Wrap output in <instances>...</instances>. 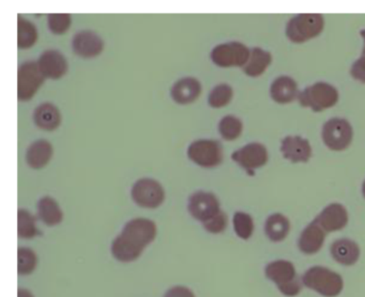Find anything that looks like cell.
Instances as JSON below:
<instances>
[{
  "instance_id": "30bf717a",
  "label": "cell",
  "mask_w": 365,
  "mask_h": 297,
  "mask_svg": "<svg viewBox=\"0 0 365 297\" xmlns=\"http://www.w3.org/2000/svg\"><path fill=\"white\" fill-rule=\"evenodd\" d=\"M46 77L37 62L27 61L21 64L18 73V98L21 102H29L43 85Z\"/></svg>"
},
{
  "instance_id": "e0dca14e",
  "label": "cell",
  "mask_w": 365,
  "mask_h": 297,
  "mask_svg": "<svg viewBox=\"0 0 365 297\" xmlns=\"http://www.w3.org/2000/svg\"><path fill=\"white\" fill-rule=\"evenodd\" d=\"M326 231L314 220L305 226L299 237L298 247L303 254L313 256L322 250L326 241Z\"/></svg>"
},
{
  "instance_id": "52a82bcc",
  "label": "cell",
  "mask_w": 365,
  "mask_h": 297,
  "mask_svg": "<svg viewBox=\"0 0 365 297\" xmlns=\"http://www.w3.org/2000/svg\"><path fill=\"white\" fill-rule=\"evenodd\" d=\"M187 156L198 166L213 168L219 166L223 160V147L219 141L200 139L193 141L187 147Z\"/></svg>"
},
{
  "instance_id": "8992f818",
  "label": "cell",
  "mask_w": 365,
  "mask_h": 297,
  "mask_svg": "<svg viewBox=\"0 0 365 297\" xmlns=\"http://www.w3.org/2000/svg\"><path fill=\"white\" fill-rule=\"evenodd\" d=\"M251 51L240 42H228L217 45L210 53L211 60L220 68H240L249 61Z\"/></svg>"
},
{
  "instance_id": "8d00e7d4",
  "label": "cell",
  "mask_w": 365,
  "mask_h": 297,
  "mask_svg": "<svg viewBox=\"0 0 365 297\" xmlns=\"http://www.w3.org/2000/svg\"><path fill=\"white\" fill-rule=\"evenodd\" d=\"M361 36H362L363 40H364V48H363L362 56H365V29H362L360 31Z\"/></svg>"
},
{
  "instance_id": "7a4b0ae2",
  "label": "cell",
  "mask_w": 365,
  "mask_h": 297,
  "mask_svg": "<svg viewBox=\"0 0 365 297\" xmlns=\"http://www.w3.org/2000/svg\"><path fill=\"white\" fill-rule=\"evenodd\" d=\"M264 275L277 284L279 292L286 297H296L303 288L302 278L297 273L294 263L288 260H275L264 267Z\"/></svg>"
},
{
  "instance_id": "d4e9b609",
  "label": "cell",
  "mask_w": 365,
  "mask_h": 297,
  "mask_svg": "<svg viewBox=\"0 0 365 297\" xmlns=\"http://www.w3.org/2000/svg\"><path fill=\"white\" fill-rule=\"evenodd\" d=\"M40 219L48 226H57L63 219V213L57 201L52 197H43L38 203Z\"/></svg>"
},
{
  "instance_id": "1f68e13d",
  "label": "cell",
  "mask_w": 365,
  "mask_h": 297,
  "mask_svg": "<svg viewBox=\"0 0 365 297\" xmlns=\"http://www.w3.org/2000/svg\"><path fill=\"white\" fill-rule=\"evenodd\" d=\"M72 19L69 14H50L48 16V29L54 34H65L71 27Z\"/></svg>"
},
{
  "instance_id": "9a60e30c",
  "label": "cell",
  "mask_w": 365,
  "mask_h": 297,
  "mask_svg": "<svg viewBox=\"0 0 365 297\" xmlns=\"http://www.w3.org/2000/svg\"><path fill=\"white\" fill-rule=\"evenodd\" d=\"M314 220L327 233L343 230L348 224L347 209L341 203H331Z\"/></svg>"
},
{
  "instance_id": "4dcf8cb0",
  "label": "cell",
  "mask_w": 365,
  "mask_h": 297,
  "mask_svg": "<svg viewBox=\"0 0 365 297\" xmlns=\"http://www.w3.org/2000/svg\"><path fill=\"white\" fill-rule=\"evenodd\" d=\"M18 259V271L20 275H29L37 267V254L29 248H19Z\"/></svg>"
},
{
  "instance_id": "5b68a950",
  "label": "cell",
  "mask_w": 365,
  "mask_h": 297,
  "mask_svg": "<svg viewBox=\"0 0 365 297\" xmlns=\"http://www.w3.org/2000/svg\"><path fill=\"white\" fill-rule=\"evenodd\" d=\"M324 19L320 14H300L292 17L286 26V36L292 43L307 42L322 33Z\"/></svg>"
},
{
  "instance_id": "e575fe53",
  "label": "cell",
  "mask_w": 365,
  "mask_h": 297,
  "mask_svg": "<svg viewBox=\"0 0 365 297\" xmlns=\"http://www.w3.org/2000/svg\"><path fill=\"white\" fill-rule=\"evenodd\" d=\"M164 297H195V295L187 286H176L170 288Z\"/></svg>"
},
{
  "instance_id": "d590c367",
  "label": "cell",
  "mask_w": 365,
  "mask_h": 297,
  "mask_svg": "<svg viewBox=\"0 0 365 297\" xmlns=\"http://www.w3.org/2000/svg\"><path fill=\"white\" fill-rule=\"evenodd\" d=\"M18 297H35L29 290H25V288H19L18 291Z\"/></svg>"
},
{
  "instance_id": "44dd1931",
  "label": "cell",
  "mask_w": 365,
  "mask_h": 297,
  "mask_svg": "<svg viewBox=\"0 0 365 297\" xmlns=\"http://www.w3.org/2000/svg\"><path fill=\"white\" fill-rule=\"evenodd\" d=\"M52 156V143L46 139H39L27 149L26 162L33 169H41L50 162Z\"/></svg>"
},
{
  "instance_id": "d6986e66",
  "label": "cell",
  "mask_w": 365,
  "mask_h": 297,
  "mask_svg": "<svg viewBox=\"0 0 365 297\" xmlns=\"http://www.w3.org/2000/svg\"><path fill=\"white\" fill-rule=\"evenodd\" d=\"M331 256L343 266H352L358 262L361 249L358 243L350 239H339L333 241L330 248Z\"/></svg>"
},
{
  "instance_id": "ac0fdd59",
  "label": "cell",
  "mask_w": 365,
  "mask_h": 297,
  "mask_svg": "<svg viewBox=\"0 0 365 297\" xmlns=\"http://www.w3.org/2000/svg\"><path fill=\"white\" fill-rule=\"evenodd\" d=\"M200 94H202V83L194 77L179 79L170 89V96L173 100L180 105L195 102Z\"/></svg>"
},
{
  "instance_id": "f1b7e54d",
  "label": "cell",
  "mask_w": 365,
  "mask_h": 297,
  "mask_svg": "<svg viewBox=\"0 0 365 297\" xmlns=\"http://www.w3.org/2000/svg\"><path fill=\"white\" fill-rule=\"evenodd\" d=\"M234 96V90L227 83L215 85L208 96V103L212 108H222L230 104Z\"/></svg>"
},
{
  "instance_id": "8fae6325",
  "label": "cell",
  "mask_w": 365,
  "mask_h": 297,
  "mask_svg": "<svg viewBox=\"0 0 365 297\" xmlns=\"http://www.w3.org/2000/svg\"><path fill=\"white\" fill-rule=\"evenodd\" d=\"M187 209L190 214L202 224L221 211L217 196L212 192H204V190L194 192L190 197Z\"/></svg>"
},
{
  "instance_id": "74e56055",
  "label": "cell",
  "mask_w": 365,
  "mask_h": 297,
  "mask_svg": "<svg viewBox=\"0 0 365 297\" xmlns=\"http://www.w3.org/2000/svg\"><path fill=\"white\" fill-rule=\"evenodd\" d=\"M362 194H363V197H364V198H365V181L363 182V184H362Z\"/></svg>"
},
{
  "instance_id": "836d02e7",
  "label": "cell",
  "mask_w": 365,
  "mask_h": 297,
  "mask_svg": "<svg viewBox=\"0 0 365 297\" xmlns=\"http://www.w3.org/2000/svg\"><path fill=\"white\" fill-rule=\"evenodd\" d=\"M350 74L356 80L365 83V56L359 58L354 64H352Z\"/></svg>"
},
{
  "instance_id": "3957f363",
  "label": "cell",
  "mask_w": 365,
  "mask_h": 297,
  "mask_svg": "<svg viewBox=\"0 0 365 297\" xmlns=\"http://www.w3.org/2000/svg\"><path fill=\"white\" fill-rule=\"evenodd\" d=\"M303 286L324 297H336L344 288V280L339 273L324 266L309 267L302 276Z\"/></svg>"
},
{
  "instance_id": "7402d4cb",
  "label": "cell",
  "mask_w": 365,
  "mask_h": 297,
  "mask_svg": "<svg viewBox=\"0 0 365 297\" xmlns=\"http://www.w3.org/2000/svg\"><path fill=\"white\" fill-rule=\"evenodd\" d=\"M34 121L41 130L52 132L61 125V111L55 105L51 104V103H44L36 109L35 113H34Z\"/></svg>"
},
{
  "instance_id": "4fadbf2b",
  "label": "cell",
  "mask_w": 365,
  "mask_h": 297,
  "mask_svg": "<svg viewBox=\"0 0 365 297\" xmlns=\"http://www.w3.org/2000/svg\"><path fill=\"white\" fill-rule=\"evenodd\" d=\"M74 53L85 59L98 57L104 49V41L99 34L91 30H82L72 38Z\"/></svg>"
},
{
  "instance_id": "ffe728a7",
  "label": "cell",
  "mask_w": 365,
  "mask_h": 297,
  "mask_svg": "<svg viewBox=\"0 0 365 297\" xmlns=\"http://www.w3.org/2000/svg\"><path fill=\"white\" fill-rule=\"evenodd\" d=\"M299 93L296 80L289 76L277 77L271 85V98L279 104H289L298 98Z\"/></svg>"
},
{
  "instance_id": "277c9868",
  "label": "cell",
  "mask_w": 365,
  "mask_h": 297,
  "mask_svg": "<svg viewBox=\"0 0 365 297\" xmlns=\"http://www.w3.org/2000/svg\"><path fill=\"white\" fill-rule=\"evenodd\" d=\"M301 106L309 107L315 113L331 108L339 102V91L332 85L324 81L314 83L299 93Z\"/></svg>"
},
{
  "instance_id": "603a6c76",
  "label": "cell",
  "mask_w": 365,
  "mask_h": 297,
  "mask_svg": "<svg viewBox=\"0 0 365 297\" xmlns=\"http://www.w3.org/2000/svg\"><path fill=\"white\" fill-rule=\"evenodd\" d=\"M290 222L283 214L275 213L267 218L264 233L271 241L279 243L289 234Z\"/></svg>"
},
{
  "instance_id": "83f0119b",
  "label": "cell",
  "mask_w": 365,
  "mask_h": 297,
  "mask_svg": "<svg viewBox=\"0 0 365 297\" xmlns=\"http://www.w3.org/2000/svg\"><path fill=\"white\" fill-rule=\"evenodd\" d=\"M243 123L236 115H228L219 122V132L225 140H236L242 134Z\"/></svg>"
},
{
  "instance_id": "5bb4252c",
  "label": "cell",
  "mask_w": 365,
  "mask_h": 297,
  "mask_svg": "<svg viewBox=\"0 0 365 297\" xmlns=\"http://www.w3.org/2000/svg\"><path fill=\"white\" fill-rule=\"evenodd\" d=\"M37 63L43 76L48 79L63 78L69 68L65 56L56 49H48L42 53Z\"/></svg>"
},
{
  "instance_id": "484cf974",
  "label": "cell",
  "mask_w": 365,
  "mask_h": 297,
  "mask_svg": "<svg viewBox=\"0 0 365 297\" xmlns=\"http://www.w3.org/2000/svg\"><path fill=\"white\" fill-rule=\"evenodd\" d=\"M18 46L20 49H29L38 41V30L35 24L22 15L18 17Z\"/></svg>"
},
{
  "instance_id": "f546056e",
  "label": "cell",
  "mask_w": 365,
  "mask_h": 297,
  "mask_svg": "<svg viewBox=\"0 0 365 297\" xmlns=\"http://www.w3.org/2000/svg\"><path fill=\"white\" fill-rule=\"evenodd\" d=\"M234 230L241 239H249L254 233V220L250 214L236 212L232 217Z\"/></svg>"
},
{
  "instance_id": "7c38bea8",
  "label": "cell",
  "mask_w": 365,
  "mask_h": 297,
  "mask_svg": "<svg viewBox=\"0 0 365 297\" xmlns=\"http://www.w3.org/2000/svg\"><path fill=\"white\" fill-rule=\"evenodd\" d=\"M268 151L262 143L251 142L232 153V158L235 162L240 165L247 171L264 166L268 162Z\"/></svg>"
},
{
  "instance_id": "4316f807",
  "label": "cell",
  "mask_w": 365,
  "mask_h": 297,
  "mask_svg": "<svg viewBox=\"0 0 365 297\" xmlns=\"http://www.w3.org/2000/svg\"><path fill=\"white\" fill-rule=\"evenodd\" d=\"M18 234L21 239H34L39 234L35 216L27 209H19Z\"/></svg>"
},
{
  "instance_id": "ba28073f",
  "label": "cell",
  "mask_w": 365,
  "mask_h": 297,
  "mask_svg": "<svg viewBox=\"0 0 365 297\" xmlns=\"http://www.w3.org/2000/svg\"><path fill=\"white\" fill-rule=\"evenodd\" d=\"M322 140L332 151H343L349 147L354 137L351 124L345 119L333 118L324 124Z\"/></svg>"
},
{
  "instance_id": "2e32d148",
  "label": "cell",
  "mask_w": 365,
  "mask_h": 297,
  "mask_svg": "<svg viewBox=\"0 0 365 297\" xmlns=\"http://www.w3.org/2000/svg\"><path fill=\"white\" fill-rule=\"evenodd\" d=\"M281 152L284 158L292 164H298L309 162L312 147L309 141L301 136H287L282 141Z\"/></svg>"
},
{
  "instance_id": "d6a6232c",
  "label": "cell",
  "mask_w": 365,
  "mask_h": 297,
  "mask_svg": "<svg viewBox=\"0 0 365 297\" xmlns=\"http://www.w3.org/2000/svg\"><path fill=\"white\" fill-rule=\"evenodd\" d=\"M227 224V215L221 209L217 215L205 222L202 226H204L205 230L208 231V232L212 233V234H219V233L225 231Z\"/></svg>"
},
{
  "instance_id": "6da1fadb",
  "label": "cell",
  "mask_w": 365,
  "mask_h": 297,
  "mask_svg": "<svg viewBox=\"0 0 365 297\" xmlns=\"http://www.w3.org/2000/svg\"><path fill=\"white\" fill-rule=\"evenodd\" d=\"M157 236V224L147 218H134L123 226V232L110 247L113 256L119 262L130 263L142 256L147 246Z\"/></svg>"
},
{
  "instance_id": "cb8c5ba5",
  "label": "cell",
  "mask_w": 365,
  "mask_h": 297,
  "mask_svg": "<svg viewBox=\"0 0 365 297\" xmlns=\"http://www.w3.org/2000/svg\"><path fill=\"white\" fill-rule=\"evenodd\" d=\"M272 62V56L269 51L254 47L251 51L249 61L243 66V72L250 77H258L264 74L269 66Z\"/></svg>"
},
{
  "instance_id": "9c48e42d",
  "label": "cell",
  "mask_w": 365,
  "mask_h": 297,
  "mask_svg": "<svg viewBox=\"0 0 365 297\" xmlns=\"http://www.w3.org/2000/svg\"><path fill=\"white\" fill-rule=\"evenodd\" d=\"M132 199L140 207L157 209L165 200L163 186L153 179L144 177L132 186Z\"/></svg>"
}]
</instances>
